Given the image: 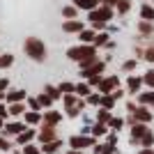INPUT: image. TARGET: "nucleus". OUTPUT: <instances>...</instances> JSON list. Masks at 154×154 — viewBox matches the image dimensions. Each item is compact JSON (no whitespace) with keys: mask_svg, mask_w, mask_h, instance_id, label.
Here are the masks:
<instances>
[{"mask_svg":"<svg viewBox=\"0 0 154 154\" xmlns=\"http://www.w3.org/2000/svg\"><path fill=\"white\" fill-rule=\"evenodd\" d=\"M26 53L30 55V58H35V60H44L46 58L44 42H39V39H35V37L26 39Z\"/></svg>","mask_w":154,"mask_h":154,"instance_id":"nucleus-1","label":"nucleus"},{"mask_svg":"<svg viewBox=\"0 0 154 154\" xmlns=\"http://www.w3.org/2000/svg\"><path fill=\"white\" fill-rule=\"evenodd\" d=\"M69 58L74 60H81V62H88V60L94 58V48H90V46H78V48H71L69 51Z\"/></svg>","mask_w":154,"mask_h":154,"instance_id":"nucleus-2","label":"nucleus"},{"mask_svg":"<svg viewBox=\"0 0 154 154\" xmlns=\"http://www.w3.org/2000/svg\"><path fill=\"white\" fill-rule=\"evenodd\" d=\"M110 16H113V12H110V7H101V9H97V12H90V19L94 21V23H101V21H108Z\"/></svg>","mask_w":154,"mask_h":154,"instance_id":"nucleus-3","label":"nucleus"},{"mask_svg":"<svg viewBox=\"0 0 154 154\" xmlns=\"http://www.w3.org/2000/svg\"><path fill=\"white\" fill-rule=\"evenodd\" d=\"M147 131H149V129L147 127H145V124H134V129H131V136H134V143H140L143 140V136H145V134H147Z\"/></svg>","mask_w":154,"mask_h":154,"instance_id":"nucleus-4","label":"nucleus"},{"mask_svg":"<svg viewBox=\"0 0 154 154\" xmlns=\"http://www.w3.org/2000/svg\"><path fill=\"white\" fill-rule=\"evenodd\" d=\"M115 85H117V78L113 76V78H106V81H101V83H99V90H101V92H110Z\"/></svg>","mask_w":154,"mask_h":154,"instance_id":"nucleus-5","label":"nucleus"},{"mask_svg":"<svg viewBox=\"0 0 154 154\" xmlns=\"http://www.w3.org/2000/svg\"><path fill=\"white\" fill-rule=\"evenodd\" d=\"M140 16H143V21H154V7L143 5L140 7Z\"/></svg>","mask_w":154,"mask_h":154,"instance_id":"nucleus-6","label":"nucleus"},{"mask_svg":"<svg viewBox=\"0 0 154 154\" xmlns=\"http://www.w3.org/2000/svg\"><path fill=\"white\" fill-rule=\"evenodd\" d=\"M74 2H76V7H83V9H94L99 5V0H74Z\"/></svg>","mask_w":154,"mask_h":154,"instance_id":"nucleus-7","label":"nucleus"},{"mask_svg":"<svg viewBox=\"0 0 154 154\" xmlns=\"http://www.w3.org/2000/svg\"><path fill=\"white\" fill-rule=\"evenodd\" d=\"M134 115H136V120H140V122H149V120H152V115H149L145 108H136Z\"/></svg>","mask_w":154,"mask_h":154,"instance_id":"nucleus-8","label":"nucleus"},{"mask_svg":"<svg viewBox=\"0 0 154 154\" xmlns=\"http://www.w3.org/2000/svg\"><path fill=\"white\" fill-rule=\"evenodd\" d=\"M88 145H92L90 138H71V147H88Z\"/></svg>","mask_w":154,"mask_h":154,"instance_id":"nucleus-9","label":"nucleus"},{"mask_svg":"<svg viewBox=\"0 0 154 154\" xmlns=\"http://www.w3.org/2000/svg\"><path fill=\"white\" fill-rule=\"evenodd\" d=\"M140 83H145L143 78H138V76H131V78H129V90H131V92H136L138 88H140Z\"/></svg>","mask_w":154,"mask_h":154,"instance_id":"nucleus-10","label":"nucleus"},{"mask_svg":"<svg viewBox=\"0 0 154 154\" xmlns=\"http://www.w3.org/2000/svg\"><path fill=\"white\" fill-rule=\"evenodd\" d=\"M140 103H145V106H154V90L140 94Z\"/></svg>","mask_w":154,"mask_h":154,"instance_id":"nucleus-11","label":"nucleus"},{"mask_svg":"<svg viewBox=\"0 0 154 154\" xmlns=\"http://www.w3.org/2000/svg\"><path fill=\"white\" fill-rule=\"evenodd\" d=\"M64 30L67 32H78V30H83V26H81L78 21H69V23H64Z\"/></svg>","mask_w":154,"mask_h":154,"instance_id":"nucleus-12","label":"nucleus"},{"mask_svg":"<svg viewBox=\"0 0 154 154\" xmlns=\"http://www.w3.org/2000/svg\"><path fill=\"white\" fill-rule=\"evenodd\" d=\"M103 69V64L101 62H94L92 67H85V76H92V74H97V71H101Z\"/></svg>","mask_w":154,"mask_h":154,"instance_id":"nucleus-13","label":"nucleus"},{"mask_svg":"<svg viewBox=\"0 0 154 154\" xmlns=\"http://www.w3.org/2000/svg\"><path fill=\"white\" fill-rule=\"evenodd\" d=\"M143 145H145V147H152V145H154V134H152V131H147V134H145V136H143Z\"/></svg>","mask_w":154,"mask_h":154,"instance_id":"nucleus-14","label":"nucleus"},{"mask_svg":"<svg viewBox=\"0 0 154 154\" xmlns=\"http://www.w3.org/2000/svg\"><path fill=\"white\" fill-rule=\"evenodd\" d=\"M143 81H145V85H149V88L154 90V69H149L147 74L143 76Z\"/></svg>","mask_w":154,"mask_h":154,"instance_id":"nucleus-15","label":"nucleus"},{"mask_svg":"<svg viewBox=\"0 0 154 154\" xmlns=\"http://www.w3.org/2000/svg\"><path fill=\"white\" fill-rule=\"evenodd\" d=\"M51 127H53V124H48V127L42 131V140H51V138H53V129Z\"/></svg>","mask_w":154,"mask_h":154,"instance_id":"nucleus-16","label":"nucleus"},{"mask_svg":"<svg viewBox=\"0 0 154 154\" xmlns=\"http://www.w3.org/2000/svg\"><path fill=\"white\" fill-rule=\"evenodd\" d=\"M138 28H140V32H143V35H149V32H152V23H149V21H143V23H140Z\"/></svg>","mask_w":154,"mask_h":154,"instance_id":"nucleus-17","label":"nucleus"},{"mask_svg":"<svg viewBox=\"0 0 154 154\" xmlns=\"http://www.w3.org/2000/svg\"><path fill=\"white\" fill-rule=\"evenodd\" d=\"M30 138H32V131H26V134H21V136H19V143H21V145H26Z\"/></svg>","mask_w":154,"mask_h":154,"instance_id":"nucleus-18","label":"nucleus"},{"mask_svg":"<svg viewBox=\"0 0 154 154\" xmlns=\"http://www.w3.org/2000/svg\"><path fill=\"white\" fill-rule=\"evenodd\" d=\"M58 120H60L58 113H48V115H46V122H48V124H55Z\"/></svg>","mask_w":154,"mask_h":154,"instance_id":"nucleus-19","label":"nucleus"},{"mask_svg":"<svg viewBox=\"0 0 154 154\" xmlns=\"http://www.w3.org/2000/svg\"><path fill=\"white\" fill-rule=\"evenodd\" d=\"M23 97H26L23 92H12V94L7 97V99H9V101H19V99H23Z\"/></svg>","mask_w":154,"mask_h":154,"instance_id":"nucleus-20","label":"nucleus"},{"mask_svg":"<svg viewBox=\"0 0 154 154\" xmlns=\"http://www.w3.org/2000/svg\"><path fill=\"white\" fill-rule=\"evenodd\" d=\"M12 64V55H2L0 58V67H9Z\"/></svg>","mask_w":154,"mask_h":154,"instance_id":"nucleus-21","label":"nucleus"},{"mask_svg":"<svg viewBox=\"0 0 154 154\" xmlns=\"http://www.w3.org/2000/svg\"><path fill=\"white\" fill-rule=\"evenodd\" d=\"M26 120H28L30 124H35V122H39V115H37V113H28V115H26Z\"/></svg>","mask_w":154,"mask_h":154,"instance_id":"nucleus-22","label":"nucleus"},{"mask_svg":"<svg viewBox=\"0 0 154 154\" xmlns=\"http://www.w3.org/2000/svg\"><path fill=\"white\" fill-rule=\"evenodd\" d=\"M62 14L67 16V19H71V16L76 14V9H74V7H64V9H62Z\"/></svg>","mask_w":154,"mask_h":154,"instance_id":"nucleus-23","label":"nucleus"},{"mask_svg":"<svg viewBox=\"0 0 154 154\" xmlns=\"http://www.w3.org/2000/svg\"><path fill=\"white\" fill-rule=\"evenodd\" d=\"M58 145H60V143H48V145H44V149H46V152H55Z\"/></svg>","mask_w":154,"mask_h":154,"instance_id":"nucleus-24","label":"nucleus"},{"mask_svg":"<svg viewBox=\"0 0 154 154\" xmlns=\"http://www.w3.org/2000/svg\"><path fill=\"white\" fill-rule=\"evenodd\" d=\"M110 127H113V129H120V127H122V120H120V117L110 120Z\"/></svg>","mask_w":154,"mask_h":154,"instance_id":"nucleus-25","label":"nucleus"},{"mask_svg":"<svg viewBox=\"0 0 154 154\" xmlns=\"http://www.w3.org/2000/svg\"><path fill=\"white\" fill-rule=\"evenodd\" d=\"M127 9H129V0H122V2H120V12H127Z\"/></svg>","mask_w":154,"mask_h":154,"instance_id":"nucleus-26","label":"nucleus"},{"mask_svg":"<svg viewBox=\"0 0 154 154\" xmlns=\"http://www.w3.org/2000/svg\"><path fill=\"white\" fill-rule=\"evenodd\" d=\"M103 106H106V108H110V106H113V99H110V97H103Z\"/></svg>","mask_w":154,"mask_h":154,"instance_id":"nucleus-27","label":"nucleus"},{"mask_svg":"<svg viewBox=\"0 0 154 154\" xmlns=\"http://www.w3.org/2000/svg\"><path fill=\"white\" fill-rule=\"evenodd\" d=\"M7 131H12V134H16V131H21V124H12V127H7Z\"/></svg>","mask_w":154,"mask_h":154,"instance_id":"nucleus-28","label":"nucleus"},{"mask_svg":"<svg viewBox=\"0 0 154 154\" xmlns=\"http://www.w3.org/2000/svg\"><path fill=\"white\" fill-rule=\"evenodd\" d=\"M145 58H147V60H149V62H154V48H149V51H147V53H145Z\"/></svg>","mask_w":154,"mask_h":154,"instance_id":"nucleus-29","label":"nucleus"},{"mask_svg":"<svg viewBox=\"0 0 154 154\" xmlns=\"http://www.w3.org/2000/svg\"><path fill=\"white\" fill-rule=\"evenodd\" d=\"M39 103H44V106H48V103H51V99H48V97H44V94H42V97H39Z\"/></svg>","mask_w":154,"mask_h":154,"instance_id":"nucleus-30","label":"nucleus"},{"mask_svg":"<svg viewBox=\"0 0 154 154\" xmlns=\"http://www.w3.org/2000/svg\"><path fill=\"white\" fill-rule=\"evenodd\" d=\"M76 92H78V94H88V88H85V85H78Z\"/></svg>","mask_w":154,"mask_h":154,"instance_id":"nucleus-31","label":"nucleus"},{"mask_svg":"<svg viewBox=\"0 0 154 154\" xmlns=\"http://www.w3.org/2000/svg\"><path fill=\"white\" fill-rule=\"evenodd\" d=\"M134 67H136V62H134V60H129V62L124 64V69H127V71H131V69H134Z\"/></svg>","mask_w":154,"mask_h":154,"instance_id":"nucleus-32","label":"nucleus"},{"mask_svg":"<svg viewBox=\"0 0 154 154\" xmlns=\"http://www.w3.org/2000/svg\"><path fill=\"white\" fill-rule=\"evenodd\" d=\"M62 90L64 92H71V90H74V85H71V83H62Z\"/></svg>","mask_w":154,"mask_h":154,"instance_id":"nucleus-33","label":"nucleus"},{"mask_svg":"<svg viewBox=\"0 0 154 154\" xmlns=\"http://www.w3.org/2000/svg\"><path fill=\"white\" fill-rule=\"evenodd\" d=\"M81 37H83L85 42H90V39H92V32H83V35H81Z\"/></svg>","mask_w":154,"mask_h":154,"instance_id":"nucleus-34","label":"nucleus"},{"mask_svg":"<svg viewBox=\"0 0 154 154\" xmlns=\"http://www.w3.org/2000/svg\"><path fill=\"white\" fill-rule=\"evenodd\" d=\"M26 154H37V149L35 147H26Z\"/></svg>","mask_w":154,"mask_h":154,"instance_id":"nucleus-35","label":"nucleus"},{"mask_svg":"<svg viewBox=\"0 0 154 154\" xmlns=\"http://www.w3.org/2000/svg\"><path fill=\"white\" fill-rule=\"evenodd\" d=\"M106 5H115V2H122V0H103Z\"/></svg>","mask_w":154,"mask_h":154,"instance_id":"nucleus-36","label":"nucleus"},{"mask_svg":"<svg viewBox=\"0 0 154 154\" xmlns=\"http://www.w3.org/2000/svg\"><path fill=\"white\" fill-rule=\"evenodd\" d=\"M2 113H5V108H2V106H0V115H2Z\"/></svg>","mask_w":154,"mask_h":154,"instance_id":"nucleus-37","label":"nucleus"}]
</instances>
